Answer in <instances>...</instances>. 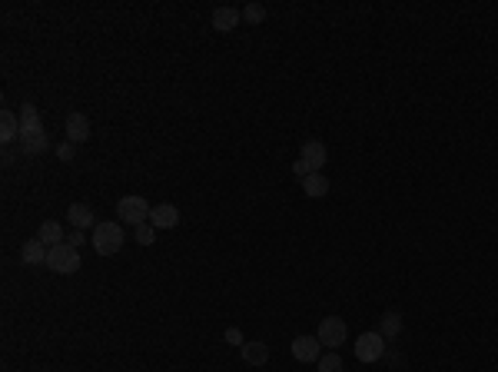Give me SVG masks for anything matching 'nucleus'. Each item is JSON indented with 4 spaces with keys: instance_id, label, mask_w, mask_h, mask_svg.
Segmentation results:
<instances>
[{
    "instance_id": "nucleus-1",
    "label": "nucleus",
    "mask_w": 498,
    "mask_h": 372,
    "mask_svg": "<svg viewBox=\"0 0 498 372\" xmlns=\"http://www.w3.org/2000/svg\"><path fill=\"white\" fill-rule=\"evenodd\" d=\"M47 147H50V140H47L44 120L37 113V106L20 104V149H24L27 156H37V153H44Z\"/></svg>"
},
{
    "instance_id": "nucleus-2",
    "label": "nucleus",
    "mask_w": 498,
    "mask_h": 372,
    "mask_svg": "<svg viewBox=\"0 0 498 372\" xmlns=\"http://www.w3.org/2000/svg\"><path fill=\"white\" fill-rule=\"evenodd\" d=\"M123 223L117 220H106V223H97L93 226V236H90V243H93V250H97V256H117L123 250Z\"/></svg>"
},
{
    "instance_id": "nucleus-3",
    "label": "nucleus",
    "mask_w": 498,
    "mask_h": 372,
    "mask_svg": "<svg viewBox=\"0 0 498 372\" xmlns=\"http://www.w3.org/2000/svg\"><path fill=\"white\" fill-rule=\"evenodd\" d=\"M150 213H153V207L143 200V196H123L120 203H117V216H120V223H126V226H143V223H150Z\"/></svg>"
},
{
    "instance_id": "nucleus-4",
    "label": "nucleus",
    "mask_w": 498,
    "mask_h": 372,
    "mask_svg": "<svg viewBox=\"0 0 498 372\" xmlns=\"http://www.w3.org/2000/svg\"><path fill=\"white\" fill-rule=\"evenodd\" d=\"M47 266L53 269V273H60V276H70V273L80 269V250L70 246V243H57V246H50Z\"/></svg>"
},
{
    "instance_id": "nucleus-5",
    "label": "nucleus",
    "mask_w": 498,
    "mask_h": 372,
    "mask_svg": "<svg viewBox=\"0 0 498 372\" xmlns=\"http://www.w3.org/2000/svg\"><path fill=\"white\" fill-rule=\"evenodd\" d=\"M385 356V336L382 332H363L356 339V359L359 362H379Z\"/></svg>"
},
{
    "instance_id": "nucleus-6",
    "label": "nucleus",
    "mask_w": 498,
    "mask_h": 372,
    "mask_svg": "<svg viewBox=\"0 0 498 372\" xmlns=\"http://www.w3.org/2000/svg\"><path fill=\"white\" fill-rule=\"evenodd\" d=\"M319 343L329 346V349H339V346L346 343V323L339 319V316H326L322 323H319Z\"/></svg>"
},
{
    "instance_id": "nucleus-7",
    "label": "nucleus",
    "mask_w": 498,
    "mask_h": 372,
    "mask_svg": "<svg viewBox=\"0 0 498 372\" xmlns=\"http://www.w3.org/2000/svg\"><path fill=\"white\" fill-rule=\"evenodd\" d=\"M299 160L309 166V173H322V166H326V160H329V149H326L322 140H306Z\"/></svg>"
},
{
    "instance_id": "nucleus-8",
    "label": "nucleus",
    "mask_w": 498,
    "mask_h": 372,
    "mask_svg": "<svg viewBox=\"0 0 498 372\" xmlns=\"http://www.w3.org/2000/svg\"><path fill=\"white\" fill-rule=\"evenodd\" d=\"M289 349H292V359H299V362H319V356H322L319 336H296Z\"/></svg>"
},
{
    "instance_id": "nucleus-9",
    "label": "nucleus",
    "mask_w": 498,
    "mask_h": 372,
    "mask_svg": "<svg viewBox=\"0 0 498 372\" xmlns=\"http://www.w3.org/2000/svg\"><path fill=\"white\" fill-rule=\"evenodd\" d=\"M90 140V120L83 113H70L67 117V143H87Z\"/></svg>"
},
{
    "instance_id": "nucleus-10",
    "label": "nucleus",
    "mask_w": 498,
    "mask_h": 372,
    "mask_svg": "<svg viewBox=\"0 0 498 372\" xmlns=\"http://www.w3.org/2000/svg\"><path fill=\"white\" fill-rule=\"evenodd\" d=\"M150 223L156 229H173V226H180V209L173 207V203H160V207H153Z\"/></svg>"
},
{
    "instance_id": "nucleus-11",
    "label": "nucleus",
    "mask_w": 498,
    "mask_h": 372,
    "mask_svg": "<svg viewBox=\"0 0 498 372\" xmlns=\"http://www.w3.org/2000/svg\"><path fill=\"white\" fill-rule=\"evenodd\" d=\"M47 256H50V246H44L40 239H27V243L20 246V259H24L27 266H47Z\"/></svg>"
},
{
    "instance_id": "nucleus-12",
    "label": "nucleus",
    "mask_w": 498,
    "mask_h": 372,
    "mask_svg": "<svg viewBox=\"0 0 498 372\" xmlns=\"http://www.w3.org/2000/svg\"><path fill=\"white\" fill-rule=\"evenodd\" d=\"M240 20H242V14L236 10V7H216V10H213V20H210V24L219 30V33H229V30L236 27Z\"/></svg>"
},
{
    "instance_id": "nucleus-13",
    "label": "nucleus",
    "mask_w": 498,
    "mask_h": 372,
    "mask_svg": "<svg viewBox=\"0 0 498 372\" xmlns=\"http://www.w3.org/2000/svg\"><path fill=\"white\" fill-rule=\"evenodd\" d=\"M67 220H70V226H74V229L97 226V216H93V209L87 207V203H70V209H67Z\"/></svg>"
},
{
    "instance_id": "nucleus-14",
    "label": "nucleus",
    "mask_w": 498,
    "mask_h": 372,
    "mask_svg": "<svg viewBox=\"0 0 498 372\" xmlns=\"http://www.w3.org/2000/svg\"><path fill=\"white\" fill-rule=\"evenodd\" d=\"M240 353H242V362H246V366H256V369L269 362V346L266 343H246Z\"/></svg>"
},
{
    "instance_id": "nucleus-15",
    "label": "nucleus",
    "mask_w": 498,
    "mask_h": 372,
    "mask_svg": "<svg viewBox=\"0 0 498 372\" xmlns=\"http://www.w3.org/2000/svg\"><path fill=\"white\" fill-rule=\"evenodd\" d=\"M20 136V120H17L14 110H0V140L3 143H14Z\"/></svg>"
},
{
    "instance_id": "nucleus-16",
    "label": "nucleus",
    "mask_w": 498,
    "mask_h": 372,
    "mask_svg": "<svg viewBox=\"0 0 498 372\" xmlns=\"http://www.w3.org/2000/svg\"><path fill=\"white\" fill-rule=\"evenodd\" d=\"M302 193L309 196V200H322V196L329 193V179L322 177V173H309V177L302 179Z\"/></svg>"
},
{
    "instance_id": "nucleus-17",
    "label": "nucleus",
    "mask_w": 498,
    "mask_h": 372,
    "mask_svg": "<svg viewBox=\"0 0 498 372\" xmlns=\"http://www.w3.org/2000/svg\"><path fill=\"white\" fill-rule=\"evenodd\" d=\"M37 239H40L44 246H57V243H63V226L57 223V220H47V223H40V229H37Z\"/></svg>"
},
{
    "instance_id": "nucleus-18",
    "label": "nucleus",
    "mask_w": 498,
    "mask_h": 372,
    "mask_svg": "<svg viewBox=\"0 0 498 372\" xmlns=\"http://www.w3.org/2000/svg\"><path fill=\"white\" fill-rule=\"evenodd\" d=\"M379 332H382L385 339H395V336L402 332V316H399V313H385V316H382V323H379Z\"/></svg>"
},
{
    "instance_id": "nucleus-19",
    "label": "nucleus",
    "mask_w": 498,
    "mask_h": 372,
    "mask_svg": "<svg viewBox=\"0 0 498 372\" xmlns=\"http://www.w3.org/2000/svg\"><path fill=\"white\" fill-rule=\"evenodd\" d=\"M316 366H319V372H342V356H339V349H329V353H322Z\"/></svg>"
},
{
    "instance_id": "nucleus-20",
    "label": "nucleus",
    "mask_w": 498,
    "mask_h": 372,
    "mask_svg": "<svg viewBox=\"0 0 498 372\" xmlns=\"http://www.w3.org/2000/svg\"><path fill=\"white\" fill-rule=\"evenodd\" d=\"M133 239L140 243V246H153V239H156V226L153 223H143L133 229Z\"/></svg>"
},
{
    "instance_id": "nucleus-21",
    "label": "nucleus",
    "mask_w": 498,
    "mask_h": 372,
    "mask_svg": "<svg viewBox=\"0 0 498 372\" xmlns=\"http://www.w3.org/2000/svg\"><path fill=\"white\" fill-rule=\"evenodd\" d=\"M242 17H246L249 24H263V20H266V7H263V3H249V7L242 10Z\"/></svg>"
},
{
    "instance_id": "nucleus-22",
    "label": "nucleus",
    "mask_w": 498,
    "mask_h": 372,
    "mask_svg": "<svg viewBox=\"0 0 498 372\" xmlns=\"http://www.w3.org/2000/svg\"><path fill=\"white\" fill-rule=\"evenodd\" d=\"M226 343H229V346H240V349H242V346H246V339H242V329L229 326V329H226Z\"/></svg>"
},
{
    "instance_id": "nucleus-23",
    "label": "nucleus",
    "mask_w": 498,
    "mask_h": 372,
    "mask_svg": "<svg viewBox=\"0 0 498 372\" xmlns=\"http://www.w3.org/2000/svg\"><path fill=\"white\" fill-rule=\"evenodd\" d=\"M57 156H60L63 163H74V143H60V147H57Z\"/></svg>"
},
{
    "instance_id": "nucleus-24",
    "label": "nucleus",
    "mask_w": 498,
    "mask_h": 372,
    "mask_svg": "<svg viewBox=\"0 0 498 372\" xmlns=\"http://www.w3.org/2000/svg\"><path fill=\"white\" fill-rule=\"evenodd\" d=\"M292 173H296L299 179H306V177H309V166L302 163V160H296V163H292Z\"/></svg>"
},
{
    "instance_id": "nucleus-25",
    "label": "nucleus",
    "mask_w": 498,
    "mask_h": 372,
    "mask_svg": "<svg viewBox=\"0 0 498 372\" xmlns=\"http://www.w3.org/2000/svg\"><path fill=\"white\" fill-rule=\"evenodd\" d=\"M83 243H87V236H83V229H74V236H70V246H76V250H80Z\"/></svg>"
}]
</instances>
